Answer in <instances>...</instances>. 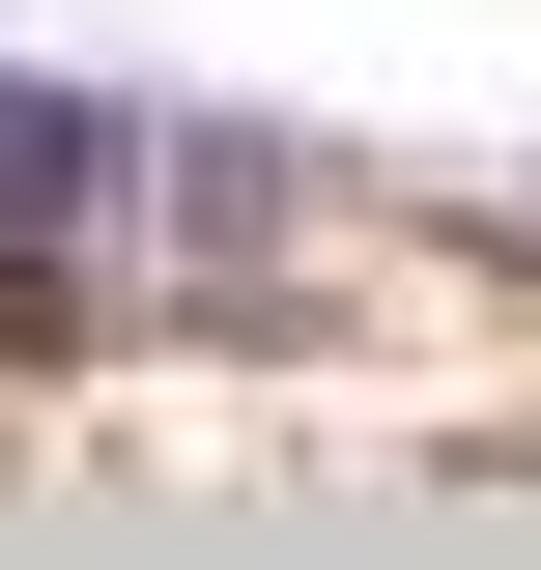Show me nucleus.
Returning a JSON list of instances; mask_svg holds the SVG:
<instances>
[{
	"mask_svg": "<svg viewBox=\"0 0 541 570\" xmlns=\"http://www.w3.org/2000/svg\"><path fill=\"white\" fill-rule=\"evenodd\" d=\"M115 200H142V115H86V86H0V257H86Z\"/></svg>",
	"mask_w": 541,
	"mask_h": 570,
	"instance_id": "nucleus-1",
	"label": "nucleus"
}]
</instances>
